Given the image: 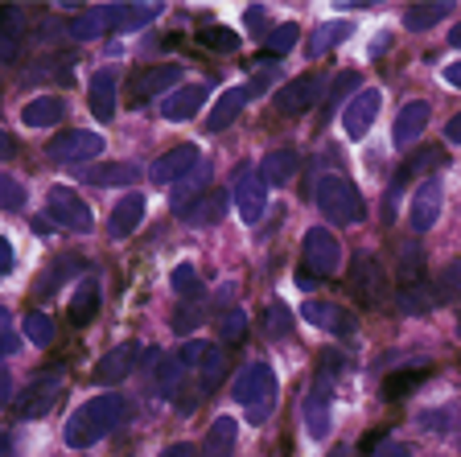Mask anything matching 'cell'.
<instances>
[{
	"mask_svg": "<svg viewBox=\"0 0 461 457\" xmlns=\"http://www.w3.org/2000/svg\"><path fill=\"white\" fill-rule=\"evenodd\" d=\"M0 21H5V29H0V58L13 62V58H17V41H21V13L5 9L0 13Z\"/></svg>",
	"mask_w": 461,
	"mask_h": 457,
	"instance_id": "obj_36",
	"label": "cell"
},
{
	"mask_svg": "<svg viewBox=\"0 0 461 457\" xmlns=\"http://www.w3.org/2000/svg\"><path fill=\"white\" fill-rule=\"evenodd\" d=\"M58 391H62V375H58V371L33 379V383H29V391H25V400L17 404V416H25V420L46 416V412L58 404Z\"/></svg>",
	"mask_w": 461,
	"mask_h": 457,
	"instance_id": "obj_17",
	"label": "cell"
},
{
	"mask_svg": "<svg viewBox=\"0 0 461 457\" xmlns=\"http://www.w3.org/2000/svg\"><path fill=\"white\" fill-rule=\"evenodd\" d=\"M0 202H5V210H21V202H25V194H21V186H17V178H0Z\"/></svg>",
	"mask_w": 461,
	"mask_h": 457,
	"instance_id": "obj_48",
	"label": "cell"
},
{
	"mask_svg": "<svg viewBox=\"0 0 461 457\" xmlns=\"http://www.w3.org/2000/svg\"><path fill=\"white\" fill-rule=\"evenodd\" d=\"M371 457H412V449H408V445H400V441H384V445L375 449Z\"/></svg>",
	"mask_w": 461,
	"mask_h": 457,
	"instance_id": "obj_53",
	"label": "cell"
},
{
	"mask_svg": "<svg viewBox=\"0 0 461 457\" xmlns=\"http://www.w3.org/2000/svg\"><path fill=\"white\" fill-rule=\"evenodd\" d=\"M441 206H445V190L437 178H424L420 186H416L412 194V206H408V227L416 231V235H424V231L437 227V219H441Z\"/></svg>",
	"mask_w": 461,
	"mask_h": 457,
	"instance_id": "obj_9",
	"label": "cell"
},
{
	"mask_svg": "<svg viewBox=\"0 0 461 457\" xmlns=\"http://www.w3.org/2000/svg\"><path fill=\"white\" fill-rule=\"evenodd\" d=\"M305 429L313 441L330 437V391L321 388V383L309 388V396H305Z\"/></svg>",
	"mask_w": 461,
	"mask_h": 457,
	"instance_id": "obj_24",
	"label": "cell"
},
{
	"mask_svg": "<svg viewBox=\"0 0 461 457\" xmlns=\"http://www.w3.org/2000/svg\"><path fill=\"white\" fill-rule=\"evenodd\" d=\"M441 161H445V157H441V149H424V152H416L412 161H408V165H403V169L392 178V186H387V215H392V210H395V198H400V194H403V186H408V181L424 178V173H429V169H437V165H441Z\"/></svg>",
	"mask_w": 461,
	"mask_h": 457,
	"instance_id": "obj_19",
	"label": "cell"
},
{
	"mask_svg": "<svg viewBox=\"0 0 461 457\" xmlns=\"http://www.w3.org/2000/svg\"><path fill=\"white\" fill-rule=\"evenodd\" d=\"M211 99V91L202 83H190V87H177V91H169L165 96V104H161V112H165V120H190V115H198L202 112V104Z\"/></svg>",
	"mask_w": 461,
	"mask_h": 457,
	"instance_id": "obj_21",
	"label": "cell"
},
{
	"mask_svg": "<svg viewBox=\"0 0 461 457\" xmlns=\"http://www.w3.org/2000/svg\"><path fill=\"white\" fill-rule=\"evenodd\" d=\"M222 375H227V359H222V351H214L211 362L202 367V396H211V391L222 383Z\"/></svg>",
	"mask_w": 461,
	"mask_h": 457,
	"instance_id": "obj_47",
	"label": "cell"
},
{
	"mask_svg": "<svg viewBox=\"0 0 461 457\" xmlns=\"http://www.w3.org/2000/svg\"><path fill=\"white\" fill-rule=\"evenodd\" d=\"M86 107H91V115L104 120V124L115 115V75L112 70H99V75L91 78V87H86Z\"/></svg>",
	"mask_w": 461,
	"mask_h": 457,
	"instance_id": "obj_23",
	"label": "cell"
},
{
	"mask_svg": "<svg viewBox=\"0 0 461 457\" xmlns=\"http://www.w3.org/2000/svg\"><path fill=\"white\" fill-rule=\"evenodd\" d=\"M198 41L211 50H222V54H230V50H240V33H230L227 25H206L198 29Z\"/></svg>",
	"mask_w": 461,
	"mask_h": 457,
	"instance_id": "obj_41",
	"label": "cell"
},
{
	"mask_svg": "<svg viewBox=\"0 0 461 457\" xmlns=\"http://www.w3.org/2000/svg\"><path fill=\"white\" fill-rule=\"evenodd\" d=\"M227 215V194H219V190H211L206 198H198L194 206H185L177 219L185 223V227H214V223Z\"/></svg>",
	"mask_w": 461,
	"mask_h": 457,
	"instance_id": "obj_26",
	"label": "cell"
},
{
	"mask_svg": "<svg viewBox=\"0 0 461 457\" xmlns=\"http://www.w3.org/2000/svg\"><path fill=\"white\" fill-rule=\"evenodd\" d=\"M230 396L248 408L251 425H264L276 408V371L268 362H251L248 371H240V379L230 383Z\"/></svg>",
	"mask_w": 461,
	"mask_h": 457,
	"instance_id": "obj_3",
	"label": "cell"
},
{
	"mask_svg": "<svg viewBox=\"0 0 461 457\" xmlns=\"http://www.w3.org/2000/svg\"><path fill=\"white\" fill-rule=\"evenodd\" d=\"M429 128V104H408L400 115H395V124H392V144L395 149H408V144L416 141V136Z\"/></svg>",
	"mask_w": 461,
	"mask_h": 457,
	"instance_id": "obj_22",
	"label": "cell"
},
{
	"mask_svg": "<svg viewBox=\"0 0 461 457\" xmlns=\"http://www.w3.org/2000/svg\"><path fill=\"white\" fill-rule=\"evenodd\" d=\"M169 280H173V293L182 297V301H194V297H202V280H198V272H194V264H177Z\"/></svg>",
	"mask_w": 461,
	"mask_h": 457,
	"instance_id": "obj_40",
	"label": "cell"
},
{
	"mask_svg": "<svg viewBox=\"0 0 461 457\" xmlns=\"http://www.w3.org/2000/svg\"><path fill=\"white\" fill-rule=\"evenodd\" d=\"M144 223V194H124V198L115 202L112 210V219H107V235L112 239H128L136 227Z\"/></svg>",
	"mask_w": 461,
	"mask_h": 457,
	"instance_id": "obj_20",
	"label": "cell"
},
{
	"mask_svg": "<svg viewBox=\"0 0 461 457\" xmlns=\"http://www.w3.org/2000/svg\"><path fill=\"white\" fill-rule=\"evenodd\" d=\"M136 354H140V346H136V343H120L115 351H107L104 359L95 362L91 379L104 383V388H112V383H124L128 375H132V367H136Z\"/></svg>",
	"mask_w": 461,
	"mask_h": 457,
	"instance_id": "obj_16",
	"label": "cell"
},
{
	"mask_svg": "<svg viewBox=\"0 0 461 457\" xmlns=\"http://www.w3.org/2000/svg\"><path fill=\"white\" fill-rule=\"evenodd\" d=\"M13 264H17V260H13V243L0 239V272H13Z\"/></svg>",
	"mask_w": 461,
	"mask_h": 457,
	"instance_id": "obj_55",
	"label": "cell"
},
{
	"mask_svg": "<svg viewBox=\"0 0 461 457\" xmlns=\"http://www.w3.org/2000/svg\"><path fill=\"white\" fill-rule=\"evenodd\" d=\"M95 314H99V280H83V288H78L75 301H70V322L86 325Z\"/></svg>",
	"mask_w": 461,
	"mask_h": 457,
	"instance_id": "obj_32",
	"label": "cell"
},
{
	"mask_svg": "<svg viewBox=\"0 0 461 457\" xmlns=\"http://www.w3.org/2000/svg\"><path fill=\"white\" fill-rule=\"evenodd\" d=\"M243 21L251 25V33H256V38H268V33H272V29H268V13L259 9V5H251V9L243 13Z\"/></svg>",
	"mask_w": 461,
	"mask_h": 457,
	"instance_id": "obj_49",
	"label": "cell"
},
{
	"mask_svg": "<svg viewBox=\"0 0 461 457\" xmlns=\"http://www.w3.org/2000/svg\"><path fill=\"white\" fill-rule=\"evenodd\" d=\"M182 78V67L177 62H161V67H144L136 70L132 78H128V99H132V107H144L149 99L165 96L173 83Z\"/></svg>",
	"mask_w": 461,
	"mask_h": 457,
	"instance_id": "obj_8",
	"label": "cell"
},
{
	"mask_svg": "<svg viewBox=\"0 0 461 457\" xmlns=\"http://www.w3.org/2000/svg\"><path fill=\"white\" fill-rule=\"evenodd\" d=\"M309 277H338L342 272V243L330 227H309L305 231V251H301Z\"/></svg>",
	"mask_w": 461,
	"mask_h": 457,
	"instance_id": "obj_4",
	"label": "cell"
},
{
	"mask_svg": "<svg viewBox=\"0 0 461 457\" xmlns=\"http://www.w3.org/2000/svg\"><path fill=\"white\" fill-rule=\"evenodd\" d=\"M157 13H161V5H107L104 17L112 33H136L149 21H157Z\"/></svg>",
	"mask_w": 461,
	"mask_h": 457,
	"instance_id": "obj_18",
	"label": "cell"
},
{
	"mask_svg": "<svg viewBox=\"0 0 461 457\" xmlns=\"http://www.w3.org/2000/svg\"><path fill=\"white\" fill-rule=\"evenodd\" d=\"M400 285H424V264H420V248L416 243H403L400 248Z\"/></svg>",
	"mask_w": 461,
	"mask_h": 457,
	"instance_id": "obj_37",
	"label": "cell"
},
{
	"mask_svg": "<svg viewBox=\"0 0 461 457\" xmlns=\"http://www.w3.org/2000/svg\"><path fill=\"white\" fill-rule=\"evenodd\" d=\"M211 173H214L211 161H202L190 178H182L177 186H173V210H177V215H182L185 206H194L198 198H206V194H211V190H206V186H211Z\"/></svg>",
	"mask_w": 461,
	"mask_h": 457,
	"instance_id": "obj_25",
	"label": "cell"
},
{
	"mask_svg": "<svg viewBox=\"0 0 461 457\" xmlns=\"http://www.w3.org/2000/svg\"><path fill=\"white\" fill-rule=\"evenodd\" d=\"M420 379H424L420 367H416V371H400V375H392V379L384 383V396H387V400H400V396H408V391H412Z\"/></svg>",
	"mask_w": 461,
	"mask_h": 457,
	"instance_id": "obj_46",
	"label": "cell"
},
{
	"mask_svg": "<svg viewBox=\"0 0 461 457\" xmlns=\"http://www.w3.org/2000/svg\"><path fill=\"white\" fill-rule=\"evenodd\" d=\"M355 33V25L350 21H326V25H317L313 29V38H309V54H326V50H334L338 41H346Z\"/></svg>",
	"mask_w": 461,
	"mask_h": 457,
	"instance_id": "obj_31",
	"label": "cell"
},
{
	"mask_svg": "<svg viewBox=\"0 0 461 457\" xmlns=\"http://www.w3.org/2000/svg\"><path fill=\"white\" fill-rule=\"evenodd\" d=\"M182 375H185V362L182 359H165L161 367H157V388H161V396H177Z\"/></svg>",
	"mask_w": 461,
	"mask_h": 457,
	"instance_id": "obj_42",
	"label": "cell"
},
{
	"mask_svg": "<svg viewBox=\"0 0 461 457\" xmlns=\"http://www.w3.org/2000/svg\"><path fill=\"white\" fill-rule=\"evenodd\" d=\"M350 288H355V297L366 305V309L387 305V272L371 251H358V256L350 260Z\"/></svg>",
	"mask_w": 461,
	"mask_h": 457,
	"instance_id": "obj_5",
	"label": "cell"
},
{
	"mask_svg": "<svg viewBox=\"0 0 461 457\" xmlns=\"http://www.w3.org/2000/svg\"><path fill=\"white\" fill-rule=\"evenodd\" d=\"M355 87H358V75H350V70H346V75H338V78H334V87H330L326 104L334 107V104H338V96H342V91H355Z\"/></svg>",
	"mask_w": 461,
	"mask_h": 457,
	"instance_id": "obj_50",
	"label": "cell"
},
{
	"mask_svg": "<svg viewBox=\"0 0 461 457\" xmlns=\"http://www.w3.org/2000/svg\"><path fill=\"white\" fill-rule=\"evenodd\" d=\"M21 325H25V338L33 346H54V322H50L46 314H33V309H29Z\"/></svg>",
	"mask_w": 461,
	"mask_h": 457,
	"instance_id": "obj_39",
	"label": "cell"
},
{
	"mask_svg": "<svg viewBox=\"0 0 461 457\" xmlns=\"http://www.w3.org/2000/svg\"><path fill=\"white\" fill-rule=\"evenodd\" d=\"M259 87H264V78H256V83H248V87H230V91H222L219 104H214V112L206 115V133H222L227 124H235L240 112L248 107V99L256 96Z\"/></svg>",
	"mask_w": 461,
	"mask_h": 457,
	"instance_id": "obj_15",
	"label": "cell"
},
{
	"mask_svg": "<svg viewBox=\"0 0 461 457\" xmlns=\"http://www.w3.org/2000/svg\"><path fill=\"white\" fill-rule=\"evenodd\" d=\"M268 334H272V338H288V314L280 309V305L272 309V325H268Z\"/></svg>",
	"mask_w": 461,
	"mask_h": 457,
	"instance_id": "obj_52",
	"label": "cell"
},
{
	"mask_svg": "<svg viewBox=\"0 0 461 457\" xmlns=\"http://www.w3.org/2000/svg\"><path fill=\"white\" fill-rule=\"evenodd\" d=\"M62 115H67V104H62V99L58 96H38L33 104L21 107V124L25 128H54Z\"/></svg>",
	"mask_w": 461,
	"mask_h": 457,
	"instance_id": "obj_27",
	"label": "cell"
},
{
	"mask_svg": "<svg viewBox=\"0 0 461 457\" xmlns=\"http://www.w3.org/2000/svg\"><path fill=\"white\" fill-rule=\"evenodd\" d=\"M235 441H240V420L235 416H219L206 433V445H202V457H230L235 453Z\"/></svg>",
	"mask_w": 461,
	"mask_h": 457,
	"instance_id": "obj_28",
	"label": "cell"
},
{
	"mask_svg": "<svg viewBox=\"0 0 461 457\" xmlns=\"http://www.w3.org/2000/svg\"><path fill=\"white\" fill-rule=\"evenodd\" d=\"M326 78L321 75H301V78H293V83L285 87L276 96V112H285V115H301V112H309V107L317 104V99H326Z\"/></svg>",
	"mask_w": 461,
	"mask_h": 457,
	"instance_id": "obj_13",
	"label": "cell"
},
{
	"mask_svg": "<svg viewBox=\"0 0 461 457\" xmlns=\"http://www.w3.org/2000/svg\"><path fill=\"white\" fill-rule=\"evenodd\" d=\"M230 198H235V206H240L243 223H259L264 219V210H268V181L259 178L256 169H240Z\"/></svg>",
	"mask_w": 461,
	"mask_h": 457,
	"instance_id": "obj_10",
	"label": "cell"
},
{
	"mask_svg": "<svg viewBox=\"0 0 461 457\" xmlns=\"http://www.w3.org/2000/svg\"><path fill=\"white\" fill-rule=\"evenodd\" d=\"M161 457H202V453H198V449L190 445V441H177V445H169V449H165Z\"/></svg>",
	"mask_w": 461,
	"mask_h": 457,
	"instance_id": "obj_54",
	"label": "cell"
},
{
	"mask_svg": "<svg viewBox=\"0 0 461 457\" xmlns=\"http://www.w3.org/2000/svg\"><path fill=\"white\" fill-rule=\"evenodd\" d=\"M297 152H288V149H280V152H268L264 161H259V178L268 181V186H285V181H293V173H297Z\"/></svg>",
	"mask_w": 461,
	"mask_h": 457,
	"instance_id": "obj_29",
	"label": "cell"
},
{
	"mask_svg": "<svg viewBox=\"0 0 461 457\" xmlns=\"http://www.w3.org/2000/svg\"><path fill=\"white\" fill-rule=\"evenodd\" d=\"M198 314H202L198 305H190V309H177V317H173V330H177V334H190L194 322H198Z\"/></svg>",
	"mask_w": 461,
	"mask_h": 457,
	"instance_id": "obj_51",
	"label": "cell"
},
{
	"mask_svg": "<svg viewBox=\"0 0 461 457\" xmlns=\"http://www.w3.org/2000/svg\"><path fill=\"white\" fill-rule=\"evenodd\" d=\"M301 317H305L309 325H317V330H326V334H338V338H350L355 334V314L350 309H342V305L334 301H305L301 305Z\"/></svg>",
	"mask_w": 461,
	"mask_h": 457,
	"instance_id": "obj_14",
	"label": "cell"
},
{
	"mask_svg": "<svg viewBox=\"0 0 461 457\" xmlns=\"http://www.w3.org/2000/svg\"><path fill=\"white\" fill-rule=\"evenodd\" d=\"M219 351V346H211V343H185L182 351H177V359L185 362V371H202V367H206V362H211V354Z\"/></svg>",
	"mask_w": 461,
	"mask_h": 457,
	"instance_id": "obj_43",
	"label": "cell"
},
{
	"mask_svg": "<svg viewBox=\"0 0 461 457\" xmlns=\"http://www.w3.org/2000/svg\"><path fill=\"white\" fill-rule=\"evenodd\" d=\"M104 152V136L99 133H58L46 144V157L54 165H83Z\"/></svg>",
	"mask_w": 461,
	"mask_h": 457,
	"instance_id": "obj_7",
	"label": "cell"
},
{
	"mask_svg": "<svg viewBox=\"0 0 461 457\" xmlns=\"http://www.w3.org/2000/svg\"><path fill=\"white\" fill-rule=\"evenodd\" d=\"M313 202L334 227H355L363 219V194L355 190V181H346L342 173H326L313 186Z\"/></svg>",
	"mask_w": 461,
	"mask_h": 457,
	"instance_id": "obj_2",
	"label": "cell"
},
{
	"mask_svg": "<svg viewBox=\"0 0 461 457\" xmlns=\"http://www.w3.org/2000/svg\"><path fill=\"white\" fill-rule=\"evenodd\" d=\"M379 107H384V91L379 87H363L355 99H350V107L342 112V128L350 141H363L366 133H371L375 115H379Z\"/></svg>",
	"mask_w": 461,
	"mask_h": 457,
	"instance_id": "obj_11",
	"label": "cell"
},
{
	"mask_svg": "<svg viewBox=\"0 0 461 457\" xmlns=\"http://www.w3.org/2000/svg\"><path fill=\"white\" fill-rule=\"evenodd\" d=\"M449 13H453L449 0H432V5H408V13H403V29L420 33V29H432L437 21H445Z\"/></svg>",
	"mask_w": 461,
	"mask_h": 457,
	"instance_id": "obj_30",
	"label": "cell"
},
{
	"mask_svg": "<svg viewBox=\"0 0 461 457\" xmlns=\"http://www.w3.org/2000/svg\"><path fill=\"white\" fill-rule=\"evenodd\" d=\"M445 83L461 87V62H449V67H445Z\"/></svg>",
	"mask_w": 461,
	"mask_h": 457,
	"instance_id": "obj_57",
	"label": "cell"
},
{
	"mask_svg": "<svg viewBox=\"0 0 461 457\" xmlns=\"http://www.w3.org/2000/svg\"><path fill=\"white\" fill-rule=\"evenodd\" d=\"M46 206H50V219H54L58 227L78 231V235H86V231L95 227V219H91V206H86V202L78 198L70 186H50Z\"/></svg>",
	"mask_w": 461,
	"mask_h": 457,
	"instance_id": "obj_6",
	"label": "cell"
},
{
	"mask_svg": "<svg viewBox=\"0 0 461 457\" xmlns=\"http://www.w3.org/2000/svg\"><path fill=\"white\" fill-rule=\"evenodd\" d=\"M293 46H297V25H293V21H285V25H276V29L268 33V54H272V58L288 54Z\"/></svg>",
	"mask_w": 461,
	"mask_h": 457,
	"instance_id": "obj_45",
	"label": "cell"
},
{
	"mask_svg": "<svg viewBox=\"0 0 461 457\" xmlns=\"http://www.w3.org/2000/svg\"><path fill=\"white\" fill-rule=\"evenodd\" d=\"M140 178L132 161H112V165H99V169L86 173V181H95V186H132Z\"/></svg>",
	"mask_w": 461,
	"mask_h": 457,
	"instance_id": "obj_33",
	"label": "cell"
},
{
	"mask_svg": "<svg viewBox=\"0 0 461 457\" xmlns=\"http://www.w3.org/2000/svg\"><path fill=\"white\" fill-rule=\"evenodd\" d=\"M461 293V260H449V264L432 277V301H453Z\"/></svg>",
	"mask_w": 461,
	"mask_h": 457,
	"instance_id": "obj_34",
	"label": "cell"
},
{
	"mask_svg": "<svg viewBox=\"0 0 461 457\" xmlns=\"http://www.w3.org/2000/svg\"><path fill=\"white\" fill-rule=\"evenodd\" d=\"M219 334H222V343L240 346L243 338H248V317H243L240 309H230V314H222V317H219Z\"/></svg>",
	"mask_w": 461,
	"mask_h": 457,
	"instance_id": "obj_44",
	"label": "cell"
},
{
	"mask_svg": "<svg viewBox=\"0 0 461 457\" xmlns=\"http://www.w3.org/2000/svg\"><path fill=\"white\" fill-rule=\"evenodd\" d=\"M334 457H346V449H338V453H334Z\"/></svg>",
	"mask_w": 461,
	"mask_h": 457,
	"instance_id": "obj_59",
	"label": "cell"
},
{
	"mask_svg": "<svg viewBox=\"0 0 461 457\" xmlns=\"http://www.w3.org/2000/svg\"><path fill=\"white\" fill-rule=\"evenodd\" d=\"M445 141H449V144H461V112L453 115L449 124H445Z\"/></svg>",
	"mask_w": 461,
	"mask_h": 457,
	"instance_id": "obj_56",
	"label": "cell"
},
{
	"mask_svg": "<svg viewBox=\"0 0 461 457\" xmlns=\"http://www.w3.org/2000/svg\"><path fill=\"white\" fill-rule=\"evenodd\" d=\"M124 416H128V400H124V396L104 391V396H95V400H86L83 408H75V416L67 420L62 437H67L70 449H86V445H95V441L112 437V433L124 425Z\"/></svg>",
	"mask_w": 461,
	"mask_h": 457,
	"instance_id": "obj_1",
	"label": "cell"
},
{
	"mask_svg": "<svg viewBox=\"0 0 461 457\" xmlns=\"http://www.w3.org/2000/svg\"><path fill=\"white\" fill-rule=\"evenodd\" d=\"M202 161H206V157H202L194 144H177V149H169V152H161V157H157L153 169H149V178H153L157 186H165V181H173V186H177V181L190 178Z\"/></svg>",
	"mask_w": 461,
	"mask_h": 457,
	"instance_id": "obj_12",
	"label": "cell"
},
{
	"mask_svg": "<svg viewBox=\"0 0 461 457\" xmlns=\"http://www.w3.org/2000/svg\"><path fill=\"white\" fill-rule=\"evenodd\" d=\"M449 41H453V46L461 50V25H457V29H453V33H449Z\"/></svg>",
	"mask_w": 461,
	"mask_h": 457,
	"instance_id": "obj_58",
	"label": "cell"
},
{
	"mask_svg": "<svg viewBox=\"0 0 461 457\" xmlns=\"http://www.w3.org/2000/svg\"><path fill=\"white\" fill-rule=\"evenodd\" d=\"M429 305H432L429 285H408L395 293V309H400V314H424Z\"/></svg>",
	"mask_w": 461,
	"mask_h": 457,
	"instance_id": "obj_38",
	"label": "cell"
},
{
	"mask_svg": "<svg viewBox=\"0 0 461 457\" xmlns=\"http://www.w3.org/2000/svg\"><path fill=\"white\" fill-rule=\"evenodd\" d=\"M67 33H70V38H78V41H91V38H99V33H112V29H107L104 9H91V13H83V17L70 21Z\"/></svg>",
	"mask_w": 461,
	"mask_h": 457,
	"instance_id": "obj_35",
	"label": "cell"
}]
</instances>
